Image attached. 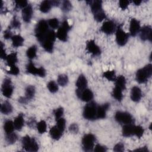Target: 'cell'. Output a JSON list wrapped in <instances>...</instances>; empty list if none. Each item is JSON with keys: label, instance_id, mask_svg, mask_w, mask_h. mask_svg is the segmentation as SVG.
Returning a JSON list of instances; mask_svg holds the SVG:
<instances>
[{"label": "cell", "instance_id": "e575fe53", "mask_svg": "<svg viewBox=\"0 0 152 152\" xmlns=\"http://www.w3.org/2000/svg\"><path fill=\"white\" fill-rule=\"evenodd\" d=\"M36 52H37V47L35 45H33L27 49L26 52V54L27 57L29 59H33L36 56Z\"/></svg>", "mask_w": 152, "mask_h": 152}, {"label": "cell", "instance_id": "f6af8a7d", "mask_svg": "<svg viewBox=\"0 0 152 152\" xmlns=\"http://www.w3.org/2000/svg\"><path fill=\"white\" fill-rule=\"evenodd\" d=\"M64 113V109L62 107H59L54 110V115L56 119V121L62 118V116Z\"/></svg>", "mask_w": 152, "mask_h": 152}, {"label": "cell", "instance_id": "8992f818", "mask_svg": "<svg viewBox=\"0 0 152 152\" xmlns=\"http://www.w3.org/2000/svg\"><path fill=\"white\" fill-rule=\"evenodd\" d=\"M96 138L92 134H87L84 135L82 139L83 148L84 151H91L94 146V142Z\"/></svg>", "mask_w": 152, "mask_h": 152}, {"label": "cell", "instance_id": "7bdbcfd3", "mask_svg": "<svg viewBox=\"0 0 152 152\" xmlns=\"http://www.w3.org/2000/svg\"><path fill=\"white\" fill-rule=\"evenodd\" d=\"M48 25L53 29L57 28L59 26V21L57 18H50V20H48Z\"/></svg>", "mask_w": 152, "mask_h": 152}, {"label": "cell", "instance_id": "1f68e13d", "mask_svg": "<svg viewBox=\"0 0 152 152\" xmlns=\"http://www.w3.org/2000/svg\"><path fill=\"white\" fill-rule=\"evenodd\" d=\"M14 128H15V127L14 125V122H12L11 121L8 120L4 123V129L7 134L13 132Z\"/></svg>", "mask_w": 152, "mask_h": 152}, {"label": "cell", "instance_id": "4316f807", "mask_svg": "<svg viewBox=\"0 0 152 152\" xmlns=\"http://www.w3.org/2000/svg\"><path fill=\"white\" fill-rule=\"evenodd\" d=\"M52 7V5L51 3V1H47V0L43 1L40 4L39 10L41 12L43 13H46L49 12L50 10Z\"/></svg>", "mask_w": 152, "mask_h": 152}, {"label": "cell", "instance_id": "277c9868", "mask_svg": "<svg viewBox=\"0 0 152 152\" xmlns=\"http://www.w3.org/2000/svg\"><path fill=\"white\" fill-rule=\"evenodd\" d=\"M97 105L94 102L88 103L84 108L83 116L87 120L97 119Z\"/></svg>", "mask_w": 152, "mask_h": 152}, {"label": "cell", "instance_id": "9c48e42d", "mask_svg": "<svg viewBox=\"0 0 152 152\" xmlns=\"http://www.w3.org/2000/svg\"><path fill=\"white\" fill-rule=\"evenodd\" d=\"M26 71L28 73L34 75H38L41 77H44L46 75V71L43 67L36 68L32 62H30L27 66Z\"/></svg>", "mask_w": 152, "mask_h": 152}, {"label": "cell", "instance_id": "7c38bea8", "mask_svg": "<svg viewBox=\"0 0 152 152\" xmlns=\"http://www.w3.org/2000/svg\"><path fill=\"white\" fill-rule=\"evenodd\" d=\"M140 38L142 40H152V29L150 26H145L142 27L140 30Z\"/></svg>", "mask_w": 152, "mask_h": 152}, {"label": "cell", "instance_id": "d6a6232c", "mask_svg": "<svg viewBox=\"0 0 152 152\" xmlns=\"http://www.w3.org/2000/svg\"><path fill=\"white\" fill-rule=\"evenodd\" d=\"M35 94V88L33 86H28L26 89V98L28 100H31V99L33 98Z\"/></svg>", "mask_w": 152, "mask_h": 152}, {"label": "cell", "instance_id": "db71d44e", "mask_svg": "<svg viewBox=\"0 0 152 152\" xmlns=\"http://www.w3.org/2000/svg\"><path fill=\"white\" fill-rule=\"evenodd\" d=\"M12 33L10 31V30L8 28L7 30H6L5 31H4V37L5 39H8L10 38H12Z\"/></svg>", "mask_w": 152, "mask_h": 152}, {"label": "cell", "instance_id": "ba28073f", "mask_svg": "<svg viewBox=\"0 0 152 152\" xmlns=\"http://www.w3.org/2000/svg\"><path fill=\"white\" fill-rule=\"evenodd\" d=\"M115 119L118 122L124 125L132 124L133 122L132 116L129 113L125 112H117L115 113Z\"/></svg>", "mask_w": 152, "mask_h": 152}, {"label": "cell", "instance_id": "4fadbf2b", "mask_svg": "<svg viewBox=\"0 0 152 152\" xmlns=\"http://www.w3.org/2000/svg\"><path fill=\"white\" fill-rule=\"evenodd\" d=\"M86 49L94 56H98L101 53L100 48L96 44L94 40H90L87 42Z\"/></svg>", "mask_w": 152, "mask_h": 152}, {"label": "cell", "instance_id": "44dd1931", "mask_svg": "<svg viewBox=\"0 0 152 152\" xmlns=\"http://www.w3.org/2000/svg\"><path fill=\"white\" fill-rule=\"evenodd\" d=\"M134 128L135 125L132 124H125L122 128V135L125 137H128L134 134Z\"/></svg>", "mask_w": 152, "mask_h": 152}, {"label": "cell", "instance_id": "5bb4252c", "mask_svg": "<svg viewBox=\"0 0 152 152\" xmlns=\"http://www.w3.org/2000/svg\"><path fill=\"white\" fill-rule=\"evenodd\" d=\"M116 29L115 24L112 21H104L101 28L100 31L107 34H112Z\"/></svg>", "mask_w": 152, "mask_h": 152}, {"label": "cell", "instance_id": "8fae6325", "mask_svg": "<svg viewBox=\"0 0 152 152\" xmlns=\"http://www.w3.org/2000/svg\"><path fill=\"white\" fill-rule=\"evenodd\" d=\"M2 93L4 96L7 98L11 97L13 92V87L10 78H5L2 85Z\"/></svg>", "mask_w": 152, "mask_h": 152}, {"label": "cell", "instance_id": "ab89813d", "mask_svg": "<svg viewBox=\"0 0 152 152\" xmlns=\"http://www.w3.org/2000/svg\"><path fill=\"white\" fill-rule=\"evenodd\" d=\"M58 129L61 131L64 132L65 128V120L63 118H61L59 119L56 120V125Z\"/></svg>", "mask_w": 152, "mask_h": 152}, {"label": "cell", "instance_id": "e0dca14e", "mask_svg": "<svg viewBox=\"0 0 152 152\" xmlns=\"http://www.w3.org/2000/svg\"><path fill=\"white\" fill-rule=\"evenodd\" d=\"M33 8L31 5H28L22 10V18L26 23H29L32 17Z\"/></svg>", "mask_w": 152, "mask_h": 152}, {"label": "cell", "instance_id": "f907efd6", "mask_svg": "<svg viewBox=\"0 0 152 152\" xmlns=\"http://www.w3.org/2000/svg\"><path fill=\"white\" fill-rule=\"evenodd\" d=\"M129 4V1H128L121 0L119 2V5L120 8L123 10L127 8Z\"/></svg>", "mask_w": 152, "mask_h": 152}, {"label": "cell", "instance_id": "f1b7e54d", "mask_svg": "<svg viewBox=\"0 0 152 152\" xmlns=\"http://www.w3.org/2000/svg\"><path fill=\"white\" fill-rule=\"evenodd\" d=\"M115 86L124 90L126 87V79L123 75H119L115 80Z\"/></svg>", "mask_w": 152, "mask_h": 152}, {"label": "cell", "instance_id": "836d02e7", "mask_svg": "<svg viewBox=\"0 0 152 152\" xmlns=\"http://www.w3.org/2000/svg\"><path fill=\"white\" fill-rule=\"evenodd\" d=\"M57 82L59 85L61 86H65L67 85L68 83V76L65 74H60L58 75V79H57Z\"/></svg>", "mask_w": 152, "mask_h": 152}, {"label": "cell", "instance_id": "60d3db41", "mask_svg": "<svg viewBox=\"0 0 152 152\" xmlns=\"http://www.w3.org/2000/svg\"><path fill=\"white\" fill-rule=\"evenodd\" d=\"M61 9L64 12H68L72 9V4L69 1H64L62 4Z\"/></svg>", "mask_w": 152, "mask_h": 152}, {"label": "cell", "instance_id": "ffe728a7", "mask_svg": "<svg viewBox=\"0 0 152 152\" xmlns=\"http://www.w3.org/2000/svg\"><path fill=\"white\" fill-rule=\"evenodd\" d=\"M110 104L105 103L101 106H97V119H103L106 117V112L109 107Z\"/></svg>", "mask_w": 152, "mask_h": 152}, {"label": "cell", "instance_id": "8d00e7d4", "mask_svg": "<svg viewBox=\"0 0 152 152\" xmlns=\"http://www.w3.org/2000/svg\"><path fill=\"white\" fill-rule=\"evenodd\" d=\"M47 87L50 92L54 93L58 90V86L54 81H50L47 84Z\"/></svg>", "mask_w": 152, "mask_h": 152}, {"label": "cell", "instance_id": "7402d4cb", "mask_svg": "<svg viewBox=\"0 0 152 152\" xmlns=\"http://www.w3.org/2000/svg\"><path fill=\"white\" fill-rule=\"evenodd\" d=\"M90 7L91 10L93 14H96L97 12L102 11V1H90Z\"/></svg>", "mask_w": 152, "mask_h": 152}, {"label": "cell", "instance_id": "7dc6e473", "mask_svg": "<svg viewBox=\"0 0 152 152\" xmlns=\"http://www.w3.org/2000/svg\"><path fill=\"white\" fill-rule=\"evenodd\" d=\"M11 27L14 28H18L20 27V22L15 17H14L11 23Z\"/></svg>", "mask_w": 152, "mask_h": 152}, {"label": "cell", "instance_id": "9a60e30c", "mask_svg": "<svg viewBox=\"0 0 152 152\" xmlns=\"http://www.w3.org/2000/svg\"><path fill=\"white\" fill-rule=\"evenodd\" d=\"M76 94L80 99L86 102H88L91 101L93 98V92L88 88H86L81 92L76 91Z\"/></svg>", "mask_w": 152, "mask_h": 152}, {"label": "cell", "instance_id": "9f6ffc18", "mask_svg": "<svg viewBox=\"0 0 152 152\" xmlns=\"http://www.w3.org/2000/svg\"><path fill=\"white\" fill-rule=\"evenodd\" d=\"M134 151H142V152H147L148 151L147 147H144L142 148H138V149H136L134 150Z\"/></svg>", "mask_w": 152, "mask_h": 152}, {"label": "cell", "instance_id": "ac0fdd59", "mask_svg": "<svg viewBox=\"0 0 152 152\" xmlns=\"http://www.w3.org/2000/svg\"><path fill=\"white\" fill-rule=\"evenodd\" d=\"M75 85L77 87V91H82L86 88V87L87 85V81L84 75L83 74L80 75V76L77 78Z\"/></svg>", "mask_w": 152, "mask_h": 152}, {"label": "cell", "instance_id": "d590c367", "mask_svg": "<svg viewBox=\"0 0 152 152\" xmlns=\"http://www.w3.org/2000/svg\"><path fill=\"white\" fill-rule=\"evenodd\" d=\"M37 129L40 134H43L46 131V123L45 121L42 120L37 124Z\"/></svg>", "mask_w": 152, "mask_h": 152}, {"label": "cell", "instance_id": "6f0895ef", "mask_svg": "<svg viewBox=\"0 0 152 152\" xmlns=\"http://www.w3.org/2000/svg\"><path fill=\"white\" fill-rule=\"evenodd\" d=\"M52 6H58L59 5V1H51Z\"/></svg>", "mask_w": 152, "mask_h": 152}, {"label": "cell", "instance_id": "30bf717a", "mask_svg": "<svg viewBox=\"0 0 152 152\" xmlns=\"http://www.w3.org/2000/svg\"><path fill=\"white\" fill-rule=\"evenodd\" d=\"M129 35L125 33L121 27H118L116 31V40L118 45L121 46H124L128 40Z\"/></svg>", "mask_w": 152, "mask_h": 152}, {"label": "cell", "instance_id": "cb8c5ba5", "mask_svg": "<svg viewBox=\"0 0 152 152\" xmlns=\"http://www.w3.org/2000/svg\"><path fill=\"white\" fill-rule=\"evenodd\" d=\"M49 133L50 135L51 136V137L55 140H58L59 139H60V138L61 137L62 135V132H61L58 128L55 125L54 126H52L49 131Z\"/></svg>", "mask_w": 152, "mask_h": 152}, {"label": "cell", "instance_id": "52a82bcc", "mask_svg": "<svg viewBox=\"0 0 152 152\" xmlns=\"http://www.w3.org/2000/svg\"><path fill=\"white\" fill-rule=\"evenodd\" d=\"M71 29V26H69L67 20H64L61 26L59 27L57 33L56 34V37L61 41L65 42L67 40V33L69 30Z\"/></svg>", "mask_w": 152, "mask_h": 152}, {"label": "cell", "instance_id": "7a4b0ae2", "mask_svg": "<svg viewBox=\"0 0 152 152\" xmlns=\"http://www.w3.org/2000/svg\"><path fill=\"white\" fill-rule=\"evenodd\" d=\"M151 75L152 65L149 64L137 71L136 80L139 83H144L151 77Z\"/></svg>", "mask_w": 152, "mask_h": 152}, {"label": "cell", "instance_id": "d4e9b609", "mask_svg": "<svg viewBox=\"0 0 152 152\" xmlns=\"http://www.w3.org/2000/svg\"><path fill=\"white\" fill-rule=\"evenodd\" d=\"M1 112L4 115L10 114L12 112V107L11 103L7 101L4 102L1 106Z\"/></svg>", "mask_w": 152, "mask_h": 152}, {"label": "cell", "instance_id": "681fc988", "mask_svg": "<svg viewBox=\"0 0 152 152\" xmlns=\"http://www.w3.org/2000/svg\"><path fill=\"white\" fill-rule=\"evenodd\" d=\"M113 151H124V145L122 142H118L113 147Z\"/></svg>", "mask_w": 152, "mask_h": 152}, {"label": "cell", "instance_id": "2e32d148", "mask_svg": "<svg viewBox=\"0 0 152 152\" xmlns=\"http://www.w3.org/2000/svg\"><path fill=\"white\" fill-rule=\"evenodd\" d=\"M140 30V23L135 18H132L130 21L129 31L132 36H135Z\"/></svg>", "mask_w": 152, "mask_h": 152}, {"label": "cell", "instance_id": "11a10c76", "mask_svg": "<svg viewBox=\"0 0 152 152\" xmlns=\"http://www.w3.org/2000/svg\"><path fill=\"white\" fill-rule=\"evenodd\" d=\"M19 102L21 103H26L28 102V100L26 98V97H21L19 100H18Z\"/></svg>", "mask_w": 152, "mask_h": 152}, {"label": "cell", "instance_id": "ee69618b", "mask_svg": "<svg viewBox=\"0 0 152 152\" xmlns=\"http://www.w3.org/2000/svg\"><path fill=\"white\" fill-rule=\"evenodd\" d=\"M7 72L10 74L14 75H17L19 74L20 72V69L19 68L15 65L11 66H10V70L7 71Z\"/></svg>", "mask_w": 152, "mask_h": 152}, {"label": "cell", "instance_id": "f546056e", "mask_svg": "<svg viewBox=\"0 0 152 152\" xmlns=\"http://www.w3.org/2000/svg\"><path fill=\"white\" fill-rule=\"evenodd\" d=\"M122 91L123 90H121L120 88L115 86L112 91V96L118 101L121 102L123 98Z\"/></svg>", "mask_w": 152, "mask_h": 152}, {"label": "cell", "instance_id": "83f0119b", "mask_svg": "<svg viewBox=\"0 0 152 152\" xmlns=\"http://www.w3.org/2000/svg\"><path fill=\"white\" fill-rule=\"evenodd\" d=\"M12 46L14 47L17 48V47H20L21 46L23 45L24 43V39L22 36H21L20 35H14L12 36Z\"/></svg>", "mask_w": 152, "mask_h": 152}, {"label": "cell", "instance_id": "603a6c76", "mask_svg": "<svg viewBox=\"0 0 152 152\" xmlns=\"http://www.w3.org/2000/svg\"><path fill=\"white\" fill-rule=\"evenodd\" d=\"M14 125L17 130H21L24 125V116L22 113H20L14 121Z\"/></svg>", "mask_w": 152, "mask_h": 152}, {"label": "cell", "instance_id": "c3c4849f", "mask_svg": "<svg viewBox=\"0 0 152 152\" xmlns=\"http://www.w3.org/2000/svg\"><path fill=\"white\" fill-rule=\"evenodd\" d=\"M78 129L79 128L78 125L75 123L71 124L69 127V131L73 134H77V132H78Z\"/></svg>", "mask_w": 152, "mask_h": 152}, {"label": "cell", "instance_id": "74e56055", "mask_svg": "<svg viewBox=\"0 0 152 152\" xmlns=\"http://www.w3.org/2000/svg\"><path fill=\"white\" fill-rule=\"evenodd\" d=\"M17 140V135L16 134L12 132V133L7 134L6 140L8 144H12L16 142Z\"/></svg>", "mask_w": 152, "mask_h": 152}, {"label": "cell", "instance_id": "f5cc1de1", "mask_svg": "<svg viewBox=\"0 0 152 152\" xmlns=\"http://www.w3.org/2000/svg\"><path fill=\"white\" fill-rule=\"evenodd\" d=\"M4 48V45L3 43L1 42V54H0V56H1V58L2 59H6V58H7V55H6L5 50Z\"/></svg>", "mask_w": 152, "mask_h": 152}, {"label": "cell", "instance_id": "6da1fadb", "mask_svg": "<svg viewBox=\"0 0 152 152\" xmlns=\"http://www.w3.org/2000/svg\"><path fill=\"white\" fill-rule=\"evenodd\" d=\"M49 30V25L47 21L41 20L38 22L35 28V34L40 43L45 39Z\"/></svg>", "mask_w": 152, "mask_h": 152}, {"label": "cell", "instance_id": "f35d334b", "mask_svg": "<svg viewBox=\"0 0 152 152\" xmlns=\"http://www.w3.org/2000/svg\"><path fill=\"white\" fill-rule=\"evenodd\" d=\"M93 15H94V20L97 22H100V21H103L106 17V14L103 10L100 11L95 14H93Z\"/></svg>", "mask_w": 152, "mask_h": 152}, {"label": "cell", "instance_id": "484cf974", "mask_svg": "<svg viewBox=\"0 0 152 152\" xmlns=\"http://www.w3.org/2000/svg\"><path fill=\"white\" fill-rule=\"evenodd\" d=\"M8 65L10 66L15 65L17 62V54L16 52H12L10 55H7L6 59Z\"/></svg>", "mask_w": 152, "mask_h": 152}, {"label": "cell", "instance_id": "5b68a950", "mask_svg": "<svg viewBox=\"0 0 152 152\" xmlns=\"http://www.w3.org/2000/svg\"><path fill=\"white\" fill-rule=\"evenodd\" d=\"M22 145L23 148L27 151H37L39 149L38 144L33 138H30L28 135H26L23 137Z\"/></svg>", "mask_w": 152, "mask_h": 152}, {"label": "cell", "instance_id": "4dcf8cb0", "mask_svg": "<svg viewBox=\"0 0 152 152\" xmlns=\"http://www.w3.org/2000/svg\"><path fill=\"white\" fill-rule=\"evenodd\" d=\"M103 77L110 81H115L116 77L114 70H108L103 73Z\"/></svg>", "mask_w": 152, "mask_h": 152}, {"label": "cell", "instance_id": "d6986e66", "mask_svg": "<svg viewBox=\"0 0 152 152\" xmlns=\"http://www.w3.org/2000/svg\"><path fill=\"white\" fill-rule=\"evenodd\" d=\"M142 96L141 89L137 86H134L131 88V99L135 102H138L140 100Z\"/></svg>", "mask_w": 152, "mask_h": 152}, {"label": "cell", "instance_id": "b9f144b4", "mask_svg": "<svg viewBox=\"0 0 152 152\" xmlns=\"http://www.w3.org/2000/svg\"><path fill=\"white\" fill-rule=\"evenodd\" d=\"M144 129L141 126L138 125V126H135V128H134V135L137 136L138 138H140L143 134H144Z\"/></svg>", "mask_w": 152, "mask_h": 152}, {"label": "cell", "instance_id": "680465c9", "mask_svg": "<svg viewBox=\"0 0 152 152\" xmlns=\"http://www.w3.org/2000/svg\"><path fill=\"white\" fill-rule=\"evenodd\" d=\"M141 1H133V2L134 3V4L135 5H139L141 3Z\"/></svg>", "mask_w": 152, "mask_h": 152}, {"label": "cell", "instance_id": "3957f363", "mask_svg": "<svg viewBox=\"0 0 152 152\" xmlns=\"http://www.w3.org/2000/svg\"><path fill=\"white\" fill-rule=\"evenodd\" d=\"M56 33L52 30H49L46 34L45 39L41 44L44 49L49 53L52 52L53 49V44L56 39Z\"/></svg>", "mask_w": 152, "mask_h": 152}, {"label": "cell", "instance_id": "bcb514c9", "mask_svg": "<svg viewBox=\"0 0 152 152\" xmlns=\"http://www.w3.org/2000/svg\"><path fill=\"white\" fill-rule=\"evenodd\" d=\"M15 7L18 8H24L28 5V2L27 1H15Z\"/></svg>", "mask_w": 152, "mask_h": 152}, {"label": "cell", "instance_id": "816d5d0a", "mask_svg": "<svg viewBox=\"0 0 152 152\" xmlns=\"http://www.w3.org/2000/svg\"><path fill=\"white\" fill-rule=\"evenodd\" d=\"M106 150H107V148L105 147H104L100 144H96L94 148V151H97V152H104Z\"/></svg>", "mask_w": 152, "mask_h": 152}]
</instances>
